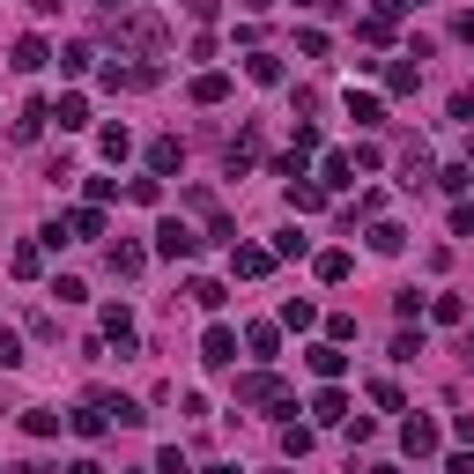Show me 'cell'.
<instances>
[{
	"label": "cell",
	"instance_id": "obj_10",
	"mask_svg": "<svg viewBox=\"0 0 474 474\" xmlns=\"http://www.w3.org/2000/svg\"><path fill=\"white\" fill-rule=\"evenodd\" d=\"M45 118H52V104H45V97H30V104H23V118H15V141H37V134H45Z\"/></svg>",
	"mask_w": 474,
	"mask_h": 474
},
{
	"label": "cell",
	"instance_id": "obj_33",
	"mask_svg": "<svg viewBox=\"0 0 474 474\" xmlns=\"http://www.w3.org/2000/svg\"><path fill=\"white\" fill-rule=\"evenodd\" d=\"M127 149H134V134H127V127H104V156H111V163H127Z\"/></svg>",
	"mask_w": 474,
	"mask_h": 474
},
{
	"label": "cell",
	"instance_id": "obj_12",
	"mask_svg": "<svg viewBox=\"0 0 474 474\" xmlns=\"http://www.w3.org/2000/svg\"><path fill=\"white\" fill-rule=\"evenodd\" d=\"M52 118H59V134H82V127H89V104H82V97H59Z\"/></svg>",
	"mask_w": 474,
	"mask_h": 474
},
{
	"label": "cell",
	"instance_id": "obj_47",
	"mask_svg": "<svg viewBox=\"0 0 474 474\" xmlns=\"http://www.w3.org/2000/svg\"><path fill=\"white\" fill-rule=\"evenodd\" d=\"M245 8H252V15H260V8H267V0H245Z\"/></svg>",
	"mask_w": 474,
	"mask_h": 474
},
{
	"label": "cell",
	"instance_id": "obj_42",
	"mask_svg": "<svg viewBox=\"0 0 474 474\" xmlns=\"http://www.w3.org/2000/svg\"><path fill=\"white\" fill-rule=\"evenodd\" d=\"M445 474H474V452H452V459H445Z\"/></svg>",
	"mask_w": 474,
	"mask_h": 474
},
{
	"label": "cell",
	"instance_id": "obj_41",
	"mask_svg": "<svg viewBox=\"0 0 474 474\" xmlns=\"http://www.w3.org/2000/svg\"><path fill=\"white\" fill-rule=\"evenodd\" d=\"M215 8H222V0H186V15H193V23H215Z\"/></svg>",
	"mask_w": 474,
	"mask_h": 474
},
{
	"label": "cell",
	"instance_id": "obj_5",
	"mask_svg": "<svg viewBox=\"0 0 474 474\" xmlns=\"http://www.w3.org/2000/svg\"><path fill=\"white\" fill-rule=\"evenodd\" d=\"M201 364H208V371H230V364H237V334H230V326H208V334H201Z\"/></svg>",
	"mask_w": 474,
	"mask_h": 474
},
{
	"label": "cell",
	"instance_id": "obj_20",
	"mask_svg": "<svg viewBox=\"0 0 474 474\" xmlns=\"http://www.w3.org/2000/svg\"><path fill=\"white\" fill-rule=\"evenodd\" d=\"M59 423H67V415H52V407H23V430H30V438H59Z\"/></svg>",
	"mask_w": 474,
	"mask_h": 474
},
{
	"label": "cell",
	"instance_id": "obj_44",
	"mask_svg": "<svg viewBox=\"0 0 474 474\" xmlns=\"http://www.w3.org/2000/svg\"><path fill=\"white\" fill-rule=\"evenodd\" d=\"M67 474H104V467H97V459H75V467H67Z\"/></svg>",
	"mask_w": 474,
	"mask_h": 474
},
{
	"label": "cell",
	"instance_id": "obj_28",
	"mask_svg": "<svg viewBox=\"0 0 474 474\" xmlns=\"http://www.w3.org/2000/svg\"><path fill=\"white\" fill-rule=\"evenodd\" d=\"M67 423H75V438H104V407H97V400H89V407H82V415H67Z\"/></svg>",
	"mask_w": 474,
	"mask_h": 474
},
{
	"label": "cell",
	"instance_id": "obj_15",
	"mask_svg": "<svg viewBox=\"0 0 474 474\" xmlns=\"http://www.w3.org/2000/svg\"><path fill=\"white\" fill-rule=\"evenodd\" d=\"M415 82H423V59H393V67H386V89L393 97H407Z\"/></svg>",
	"mask_w": 474,
	"mask_h": 474
},
{
	"label": "cell",
	"instance_id": "obj_1",
	"mask_svg": "<svg viewBox=\"0 0 474 474\" xmlns=\"http://www.w3.org/2000/svg\"><path fill=\"white\" fill-rule=\"evenodd\" d=\"M237 407H274V415H296V400L282 393V378H274V371H245V378H237Z\"/></svg>",
	"mask_w": 474,
	"mask_h": 474
},
{
	"label": "cell",
	"instance_id": "obj_9",
	"mask_svg": "<svg viewBox=\"0 0 474 474\" xmlns=\"http://www.w3.org/2000/svg\"><path fill=\"white\" fill-rule=\"evenodd\" d=\"M104 341L134 348V312H127V304H104Z\"/></svg>",
	"mask_w": 474,
	"mask_h": 474
},
{
	"label": "cell",
	"instance_id": "obj_40",
	"mask_svg": "<svg viewBox=\"0 0 474 474\" xmlns=\"http://www.w3.org/2000/svg\"><path fill=\"white\" fill-rule=\"evenodd\" d=\"M452 118H459V127H474V89H459V97H452Z\"/></svg>",
	"mask_w": 474,
	"mask_h": 474
},
{
	"label": "cell",
	"instance_id": "obj_6",
	"mask_svg": "<svg viewBox=\"0 0 474 474\" xmlns=\"http://www.w3.org/2000/svg\"><path fill=\"white\" fill-rule=\"evenodd\" d=\"M319 186H326V193H341V186H356V156H341V149H326V163H319Z\"/></svg>",
	"mask_w": 474,
	"mask_h": 474
},
{
	"label": "cell",
	"instance_id": "obj_43",
	"mask_svg": "<svg viewBox=\"0 0 474 474\" xmlns=\"http://www.w3.org/2000/svg\"><path fill=\"white\" fill-rule=\"evenodd\" d=\"M208 474H245V467H237V459H215V467H208Z\"/></svg>",
	"mask_w": 474,
	"mask_h": 474
},
{
	"label": "cell",
	"instance_id": "obj_32",
	"mask_svg": "<svg viewBox=\"0 0 474 474\" xmlns=\"http://www.w3.org/2000/svg\"><path fill=\"white\" fill-rule=\"evenodd\" d=\"M89 59H97L89 45H67V52H59V75H89Z\"/></svg>",
	"mask_w": 474,
	"mask_h": 474
},
{
	"label": "cell",
	"instance_id": "obj_29",
	"mask_svg": "<svg viewBox=\"0 0 474 474\" xmlns=\"http://www.w3.org/2000/svg\"><path fill=\"white\" fill-rule=\"evenodd\" d=\"M430 319H438V326H459L467 304H459V296H430Z\"/></svg>",
	"mask_w": 474,
	"mask_h": 474
},
{
	"label": "cell",
	"instance_id": "obj_3",
	"mask_svg": "<svg viewBox=\"0 0 474 474\" xmlns=\"http://www.w3.org/2000/svg\"><path fill=\"white\" fill-rule=\"evenodd\" d=\"M230 274L237 282H267L274 274V252L267 245H230Z\"/></svg>",
	"mask_w": 474,
	"mask_h": 474
},
{
	"label": "cell",
	"instance_id": "obj_39",
	"mask_svg": "<svg viewBox=\"0 0 474 474\" xmlns=\"http://www.w3.org/2000/svg\"><path fill=\"white\" fill-rule=\"evenodd\" d=\"M371 400H378V407H407V400H400V386H393V378H371Z\"/></svg>",
	"mask_w": 474,
	"mask_h": 474
},
{
	"label": "cell",
	"instance_id": "obj_2",
	"mask_svg": "<svg viewBox=\"0 0 474 474\" xmlns=\"http://www.w3.org/2000/svg\"><path fill=\"white\" fill-rule=\"evenodd\" d=\"M438 445H445V438H438L430 415H407V423H400V452H407V459H438Z\"/></svg>",
	"mask_w": 474,
	"mask_h": 474
},
{
	"label": "cell",
	"instance_id": "obj_26",
	"mask_svg": "<svg viewBox=\"0 0 474 474\" xmlns=\"http://www.w3.org/2000/svg\"><path fill=\"white\" fill-rule=\"evenodd\" d=\"M67 230H75V237H104V208H75Z\"/></svg>",
	"mask_w": 474,
	"mask_h": 474
},
{
	"label": "cell",
	"instance_id": "obj_13",
	"mask_svg": "<svg viewBox=\"0 0 474 474\" xmlns=\"http://www.w3.org/2000/svg\"><path fill=\"white\" fill-rule=\"evenodd\" d=\"M289 208H296V215L326 208V186H312V178H289Z\"/></svg>",
	"mask_w": 474,
	"mask_h": 474
},
{
	"label": "cell",
	"instance_id": "obj_19",
	"mask_svg": "<svg viewBox=\"0 0 474 474\" xmlns=\"http://www.w3.org/2000/svg\"><path fill=\"white\" fill-rule=\"evenodd\" d=\"M282 326H296V334L319 326V304H312V296H289V304H282Z\"/></svg>",
	"mask_w": 474,
	"mask_h": 474
},
{
	"label": "cell",
	"instance_id": "obj_36",
	"mask_svg": "<svg viewBox=\"0 0 474 474\" xmlns=\"http://www.w3.org/2000/svg\"><path fill=\"white\" fill-rule=\"evenodd\" d=\"M245 348H252V356H274V348H282V334H274V326H252V334H245Z\"/></svg>",
	"mask_w": 474,
	"mask_h": 474
},
{
	"label": "cell",
	"instance_id": "obj_48",
	"mask_svg": "<svg viewBox=\"0 0 474 474\" xmlns=\"http://www.w3.org/2000/svg\"><path fill=\"white\" fill-rule=\"evenodd\" d=\"M467 163H474V141H467Z\"/></svg>",
	"mask_w": 474,
	"mask_h": 474
},
{
	"label": "cell",
	"instance_id": "obj_34",
	"mask_svg": "<svg viewBox=\"0 0 474 474\" xmlns=\"http://www.w3.org/2000/svg\"><path fill=\"white\" fill-rule=\"evenodd\" d=\"M23 364V341H15V326H0V371H15Z\"/></svg>",
	"mask_w": 474,
	"mask_h": 474
},
{
	"label": "cell",
	"instance_id": "obj_8",
	"mask_svg": "<svg viewBox=\"0 0 474 474\" xmlns=\"http://www.w3.org/2000/svg\"><path fill=\"white\" fill-rule=\"evenodd\" d=\"M37 67H52V45L45 37H15V75H37Z\"/></svg>",
	"mask_w": 474,
	"mask_h": 474
},
{
	"label": "cell",
	"instance_id": "obj_35",
	"mask_svg": "<svg viewBox=\"0 0 474 474\" xmlns=\"http://www.w3.org/2000/svg\"><path fill=\"white\" fill-rule=\"evenodd\" d=\"M304 245H312V237H296V230H282V237H274V260H304Z\"/></svg>",
	"mask_w": 474,
	"mask_h": 474
},
{
	"label": "cell",
	"instance_id": "obj_16",
	"mask_svg": "<svg viewBox=\"0 0 474 474\" xmlns=\"http://www.w3.org/2000/svg\"><path fill=\"white\" fill-rule=\"evenodd\" d=\"M222 163H230V178H237V170H252V163H260V134H237Z\"/></svg>",
	"mask_w": 474,
	"mask_h": 474
},
{
	"label": "cell",
	"instance_id": "obj_37",
	"mask_svg": "<svg viewBox=\"0 0 474 474\" xmlns=\"http://www.w3.org/2000/svg\"><path fill=\"white\" fill-rule=\"evenodd\" d=\"M393 356H423V326H400L393 334Z\"/></svg>",
	"mask_w": 474,
	"mask_h": 474
},
{
	"label": "cell",
	"instance_id": "obj_31",
	"mask_svg": "<svg viewBox=\"0 0 474 474\" xmlns=\"http://www.w3.org/2000/svg\"><path fill=\"white\" fill-rule=\"evenodd\" d=\"M348 267H356L348 252H319V282H348Z\"/></svg>",
	"mask_w": 474,
	"mask_h": 474
},
{
	"label": "cell",
	"instance_id": "obj_18",
	"mask_svg": "<svg viewBox=\"0 0 474 474\" xmlns=\"http://www.w3.org/2000/svg\"><path fill=\"white\" fill-rule=\"evenodd\" d=\"M97 407L111 415V423H127V430H134V423H149V407H141V400H127V393H118V400H97Z\"/></svg>",
	"mask_w": 474,
	"mask_h": 474
},
{
	"label": "cell",
	"instance_id": "obj_30",
	"mask_svg": "<svg viewBox=\"0 0 474 474\" xmlns=\"http://www.w3.org/2000/svg\"><path fill=\"white\" fill-rule=\"evenodd\" d=\"M8 267H15V274H23V282H30V274H37V267H45V245H15V260H8Z\"/></svg>",
	"mask_w": 474,
	"mask_h": 474
},
{
	"label": "cell",
	"instance_id": "obj_45",
	"mask_svg": "<svg viewBox=\"0 0 474 474\" xmlns=\"http://www.w3.org/2000/svg\"><path fill=\"white\" fill-rule=\"evenodd\" d=\"M104 8H111V15H127V8H134V0H104Z\"/></svg>",
	"mask_w": 474,
	"mask_h": 474
},
{
	"label": "cell",
	"instance_id": "obj_17",
	"mask_svg": "<svg viewBox=\"0 0 474 474\" xmlns=\"http://www.w3.org/2000/svg\"><path fill=\"white\" fill-rule=\"evenodd\" d=\"M312 415H319V423H348V393H341V386H326V393L312 400Z\"/></svg>",
	"mask_w": 474,
	"mask_h": 474
},
{
	"label": "cell",
	"instance_id": "obj_46",
	"mask_svg": "<svg viewBox=\"0 0 474 474\" xmlns=\"http://www.w3.org/2000/svg\"><path fill=\"white\" fill-rule=\"evenodd\" d=\"M467 364H474V326H467Z\"/></svg>",
	"mask_w": 474,
	"mask_h": 474
},
{
	"label": "cell",
	"instance_id": "obj_38",
	"mask_svg": "<svg viewBox=\"0 0 474 474\" xmlns=\"http://www.w3.org/2000/svg\"><path fill=\"white\" fill-rule=\"evenodd\" d=\"M156 474H193V467H186V452H178V445H163V452H156Z\"/></svg>",
	"mask_w": 474,
	"mask_h": 474
},
{
	"label": "cell",
	"instance_id": "obj_25",
	"mask_svg": "<svg viewBox=\"0 0 474 474\" xmlns=\"http://www.w3.org/2000/svg\"><path fill=\"white\" fill-rule=\"evenodd\" d=\"M186 296H193V304H201V312H222V304H230V289H222V282H193Z\"/></svg>",
	"mask_w": 474,
	"mask_h": 474
},
{
	"label": "cell",
	"instance_id": "obj_22",
	"mask_svg": "<svg viewBox=\"0 0 474 474\" xmlns=\"http://www.w3.org/2000/svg\"><path fill=\"white\" fill-rule=\"evenodd\" d=\"M141 267H149V252H141V245H111V274H127V282H134Z\"/></svg>",
	"mask_w": 474,
	"mask_h": 474
},
{
	"label": "cell",
	"instance_id": "obj_24",
	"mask_svg": "<svg viewBox=\"0 0 474 474\" xmlns=\"http://www.w3.org/2000/svg\"><path fill=\"white\" fill-rule=\"evenodd\" d=\"M400 245H407L400 222H371V252H400Z\"/></svg>",
	"mask_w": 474,
	"mask_h": 474
},
{
	"label": "cell",
	"instance_id": "obj_21",
	"mask_svg": "<svg viewBox=\"0 0 474 474\" xmlns=\"http://www.w3.org/2000/svg\"><path fill=\"white\" fill-rule=\"evenodd\" d=\"M245 75H252L260 89H274V82H282V59H274V52H252V59H245Z\"/></svg>",
	"mask_w": 474,
	"mask_h": 474
},
{
	"label": "cell",
	"instance_id": "obj_7",
	"mask_svg": "<svg viewBox=\"0 0 474 474\" xmlns=\"http://www.w3.org/2000/svg\"><path fill=\"white\" fill-rule=\"evenodd\" d=\"M304 364H312L319 378H341V371H348V356H341V341H319V348H304Z\"/></svg>",
	"mask_w": 474,
	"mask_h": 474
},
{
	"label": "cell",
	"instance_id": "obj_23",
	"mask_svg": "<svg viewBox=\"0 0 474 474\" xmlns=\"http://www.w3.org/2000/svg\"><path fill=\"white\" fill-rule=\"evenodd\" d=\"M356 37H364V45H386V37H393V15H386V8H371L364 23H356Z\"/></svg>",
	"mask_w": 474,
	"mask_h": 474
},
{
	"label": "cell",
	"instance_id": "obj_11",
	"mask_svg": "<svg viewBox=\"0 0 474 474\" xmlns=\"http://www.w3.org/2000/svg\"><path fill=\"white\" fill-rule=\"evenodd\" d=\"M178 163H186V149H178L170 134H163V141H149V170H156V178H170Z\"/></svg>",
	"mask_w": 474,
	"mask_h": 474
},
{
	"label": "cell",
	"instance_id": "obj_4",
	"mask_svg": "<svg viewBox=\"0 0 474 474\" xmlns=\"http://www.w3.org/2000/svg\"><path fill=\"white\" fill-rule=\"evenodd\" d=\"M193 245H201V237L178 222V215H163V222H156V252H163V260H193Z\"/></svg>",
	"mask_w": 474,
	"mask_h": 474
},
{
	"label": "cell",
	"instance_id": "obj_14",
	"mask_svg": "<svg viewBox=\"0 0 474 474\" xmlns=\"http://www.w3.org/2000/svg\"><path fill=\"white\" fill-rule=\"evenodd\" d=\"M222 97H230V75H222V67L193 75V104H222Z\"/></svg>",
	"mask_w": 474,
	"mask_h": 474
},
{
	"label": "cell",
	"instance_id": "obj_27",
	"mask_svg": "<svg viewBox=\"0 0 474 474\" xmlns=\"http://www.w3.org/2000/svg\"><path fill=\"white\" fill-rule=\"evenodd\" d=\"M348 118H356V127H378L386 111H378V97H356V89H348Z\"/></svg>",
	"mask_w": 474,
	"mask_h": 474
}]
</instances>
